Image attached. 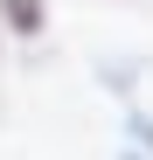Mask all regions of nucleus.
I'll list each match as a JSON object with an SVG mask.
<instances>
[{
  "mask_svg": "<svg viewBox=\"0 0 153 160\" xmlns=\"http://www.w3.org/2000/svg\"><path fill=\"white\" fill-rule=\"evenodd\" d=\"M132 132H139V139H146V146H153V118H139V125H132Z\"/></svg>",
  "mask_w": 153,
  "mask_h": 160,
  "instance_id": "obj_2",
  "label": "nucleus"
},
{
  "mask_svg": "<svg viewBox=\"0 0 153 160\" xmlns=\"http://www.w3.org/2000/svg\"><path fill=\"white\" fill-rule=\"evenodd\" d=\"M0 7H7L14 35H42V0H0Z\"/></svg>",
  "mask_w": 153,
  "mask_h": 160,
  "instance_id": "obj_1",
  "label": "nucleus"
}]
</instances>
